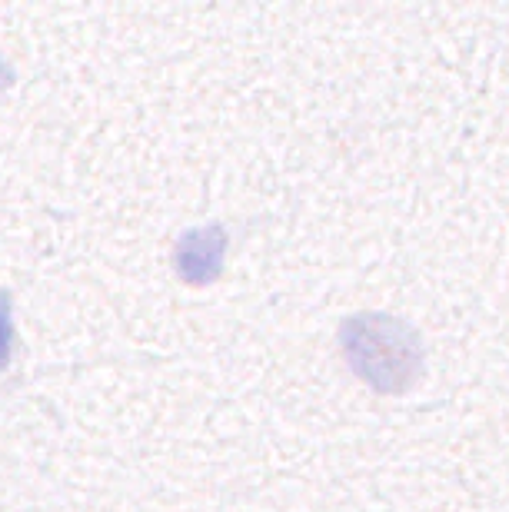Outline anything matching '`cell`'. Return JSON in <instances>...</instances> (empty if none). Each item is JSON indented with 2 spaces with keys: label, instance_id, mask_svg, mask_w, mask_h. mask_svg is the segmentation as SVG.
I'll list each match as a JSON object with an SVG mask.
<instances>
[{
  "label": "cell",
  "instance_id": "obj_2",
  "mask_svg": "<svg viewBox=\"0 0 509 512\" xmlns=\"http://www.w3.org/2000/svg\"><path fill=\"white\" fill-rule=\"evenodd\" d=\"M223 253H227V233L223 227H200L183 233L177 250H173V266L177 276L190 286H207L220 276Z\"/></svg>",
  "mask_w": 509,
  "mask_h": 512
},
{
  "label": "cell",
  "instance_id": "obj_1",
  "mask_svg": "<svg viewBox=\"0 0 509 512\" xmlns=\"http://www.w3.org/2000/svg\"><path fill=\"white\" fill-rule=\"evenodd\" d=\"M340 346L350 370L383 396L406 393L423 370V346L416 330L383 313L350 316L340 326Z\"/></svg>",
  "mask_w": 509,
  "mask_h": 512
},
{
  "label": "cell",
  "instance_id": "obj_3",
  "mask_svg": "<svg viewBox=\"0 0 509 512\" xmlns=\"http://www.w3.org/2000/svg\"><path fill=\"white\" fill-rule=\"evenodd\" d=\"M10 350H14V323H10V293L0 290V373L10 363Z\"/></svg>",
  "mask_w": 509,
  "mask_h": 512
}]
</instances>
